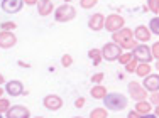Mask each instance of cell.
Instances as JSON below:
<instances>
[{
    "label": "cell",
    "mask_w": 159,
    "mask_h": 118,
    "mask_svg": "<svg viewBox=\"0 0 159 118\" xmlns=\"http://www.w3.org/2000/svg\"><path fill=\"white\" fill-rule=\"evenodd\" d=\"M75 106H76V108H83V106H85V98H78V100L75 101Z\"/></svg>",
    "instance_id": "d6a6232c"
},
{
    "label": "cell",
    "mask_w": 159,
    "mask_h": 118,
    "mask_svg": "<svg viewBox=\"0 0 159 118\" xmlns=\"http://www.w3.org/2000/svg\"><path fill=\"white\" fill-rule=\"evenodd\" d=\"M3 91H5V90H3V88H2V86H0V98H2V94H3Z\"/></svg>",
    "instance_id": "ab89813d"
},
{
    "label": "cell",
    "mask_w": 159,
    "mask_h": 118,
    "mask_svg": "<svg viewBox=\"0 0 159 118\" xmlns=\"http://www.w3.org/2000/svg\"><path fill=\"white\" fill-rule=\"evenodd\" d=\"M10 108V101L5 98H0V113H7Z\"/></svg>",
    "instance_id": "4316f807"
},
{
    "label": "cell",
    "mask_w": 159,
    "mask_h": 118,
    "mask_svg": "<svg viewBox=\"0 0 159 118\" xmlns=\"http://www.w3.org/2000/svg\"><path fill=\"white\" fill-rule=\"evenodd\" d=\"M151 52H152V58L154 59H159V41L151 46Z\"/></svg>",
    "instance_id": "4dcf8cb0"
},
{
    "label": "cell",
    "mask_w": 159,
    "mask_h": 118,
    "mask_svg": "<svg viewBox=\"0 0 159 118\" xmlns=\"http://www.w3.org/2000/svg\"><path fill=\"white\" fill-rule=\"evenodd\" d=\"M71 64H73V58H71L70 54H63V58H61V66H63V68H70Z\"/></svg>",
    "instance_id": "83f0119b"
},
{
    "label": "cell",
    "mask_w": 159,
    "mask_h": 118,
    "mask_svg": "<svg viewBox=\"0 0 159 118\" xmlns=\"http://www.w3.org/2000/svg\"><path fill=\"white\" fill-rule=\"evenodd\" d=\"M90 118H108V110L107 108H93L90 111Z\"/></svg>",
    "instance_id": "44dd1931"
},
{
    "label": "cell",
    "mask_w": 159,
    "mask_h": 118,
    "mask_svg": "<svg viewBox=\"0 0 159 118\" xmlns=\"http://www.w3.org/2000/svg\"><path fill=\"white\" fill-rule=\"evenodd\" d=\"M156 71L159 73V59H156Z\"/></svg>",
    "instance_id": "f35d334b"
},
{
    "label": "cell",
    "mask_w": 159,
    "mask_h": 118,
    "mask_svg": "<svg viewBox=\"0 0 159 118\" xmlns=\"http://www.w3.org/2000/svg\"><path fill=\"white\" fill-rule=\"evenodd\" d=\"M43 105L49 111H58V110L63 108V98L58 96V94H48V96H44Z\"/></svg>",
    "instance_id": "ba28073f"
},
{
    "label": "cell",
    "mask_w": 159,
    "mask_h": 118,
    "mask_svg": "<svg viewBox=\"0 0 159 118\" xmlns=\"http://www.w3.org/2000/svg\"><path fill=\"white\" fill-rule=\"evenodd\" d=\"M73 118H83V116H73Z\"/></svg>",
    "instance_id": "60d3db41"
},
{
    "label": "cell",
    "mask_w": 159,
    "mask_h": 118,
    "mask_svg": "<svg viewBox=\"0 0 159 118\" xmlns=\"http://www.w3.org/2000/svg\"><path fill=\"white\" fill-rule=\"evenodd\" d=\"M37 12H39L41 17H48L49 14L54 12V3L49 2V0H39V3H37Z\"/></svg>",
    "instance_id": "2e32d148"
},
{
    "label": "cell",
    "mask_w": 159,
    "mask_h": 118,
    "mask_svg": "<svg viewBox=\"0 0 159 118\" xmlns=\"http://www.w3.org/2000/svg\"><path fill=\"white\" fill-rule=\"evenodd\" d=\"M137 66H139V61L132 59L130 63H127V64H125V71H127V73H135V69H137Z\"/></svg>",
    "instance_id": "484cf974"
},
{
    "label": "cell",
    "mask_w": 159,
    "mask_h": 118,
    "mask_svg": "<svg viewBox=\"0 0 159 118\" xmlns=\"http://www.w3.org/2000/svg\"><path fill=\"white\" fill-rule=\"evenodd\" d=\"M132 54H134V59L139 61V63H149L152 61V52H151V47L146 44H137L135 46V49L132 51Z\"/></svg>",
    "instance_id": "52a82bcc"
},
{
    "label": "cell",
    "mask_w": 159,
    "mask_h": 118,
    "mask_svg": "<svg viewBox=\"0 0 159 118\" xmlns=\"http://www.w3.org/2000/svg\"><path fill=\"white\" fill-rule=\"evenodd\" d=\"M22 5H25L24 0H2L0 7L5 14H17L22 10Z\"/></svg>",
    "instance_id": "9c48e42d"
},
{
    "label": "cell",
    "mask_w": 159,
    "mask_h": 118,
    "mask_svg": "<svg viewBox=\"0 0 159 118\" xmlns=\"http://www.w3.org/2000/svg\"><path fill=\"white\" fill-rule=\"evenodd\" d=\"M17 42V37L12 30H0V47L2 49H10Z\"/></svg>",
    "instance_id": "30bf717a"
},
{
    "label": "cell",
    "mask_w": 159,
    "mask_h": 118,
    "mask_svg": "<svg viewBox=\"0 0 159 118\" xmlns=\"http://www.w3.org/2000/svg\"><path fill=\"white\" fill-rule=\"evenodd\" d=\"M88 58L93 61V64H95V66H98V64L102 63V49H90L88 51Z\"/></svg>",
    "instance_id": "ffe728a7"
},
{
    "label": "cell",
    "mask_w": 159,
    "mask_h": 118,
    "mask_svg": "<svg viewBox=\"0 0 159 118\" xmlns=\"http://www.w3.org/2000/svg\"><path fill=\"white\" fill-rule=\"evenodd\" d=\"M127 103H129V100H127L125 94L117 93V91L115 93H108L107 96L103 98V105L108 111H122L127 106Z\"/></svg>",
    "instance_id": "7a4b0ae2"
},
{
    "label": "cell",
    "mask_w": 159,
    "mask_h": 118,
    "mask_svg": "<svg viewBox=\"0 0 159 118\" xmlns=\"http://www.w3.org/2000/svg\"><path fill=\"white\" fill-rule=\"evenodd\" d=\"M25 5H37L39 3V0H24Z\"/></svg>",
    "instance_id": "e575fe53"
},
{
    "label": "cell",
    "mask_w": 159,
    "mask_h": 118,
    "mask_svg": "<svg viewBox=\"0 0 159 118\" xmlns=\"http://www.w3.org/2000/svg\"><path fill=\"white\" fill-rule=\"evenodd\" d=\"M127 90H129V94H130L132 100L135 101H142V100H147V90L144 88V86L141 85V83L137 81H130L127 85Z\"/></svg>",
    "instance_id": "8992f818"
},
{
    "label": "cell",
    "mask_w": 159,
    "mask_h": 118,
    "mask_svg": "<svg viewBox=\"0 0 159 118\" xmlns=\"http://www.w3.org/2000/svg\"><path fill=\"white\" fill-rule=\"evenodd\" d=\"M54 19L56 22H70L76 19V9L70 3H63L58 9H54Z\"/></svg>",
    "instance_id": "3957f363"
},
{
    "label": "cell",
    "mask_w": 159,
    "mask_h": 118,
    "mask_svg": "<svg viewBox=\"0 0 159 118\" xmlns=\"http://www.w3.org/2000/svg\"><path fill=\"white\" fill-rule=\"evenodd\" d=\"M2 29L3 30H14V29H16V24H14V22H3Z\"/></svg>",
    "instance_id": "1f68e13d"
},
{
    "label": "cell",
    "mask_w": 159,
    "mask_h": 118,
    "mask_svg": "<svg viewBox=\"0 0 159 118\" xmlns=\"http://www.w3.org/2000/svg\"><path fill=\"white\" fill-rule=\"evenodd\" d=\"M5 83V78H3V74H0V85H3Z\"/></svg>",
    "instance_id": "8d00e7d4"
},
{
    "label": "cell",
    "mask_w": 159,
    "mask_h": 118,
    "mask_svg": "<svg viewBox=\"0 0 159 118\" xmlns=\"http://www.w3.org/2000/svg\"><path fill=\"white\" fill-rule=\"evenodd\" d=\"M151 36H152V32H151L149 27H146V25H137V27L134 29V39L137 41L139 44L149 42Z\"/></svg>",
    "instance_id": "4fadbf2b"
},
{
    "label": "cell",
    "mask_w": 159,
    "mask_h": 118,
    "mask_svg": "<svg viewBox=\"0 0 159 118\" xmlns=\"http://www.w3.org/2000/svg\"><path fill=\"white\" fill-rule=\"evenodd\" d=\"M0 118H2V115H0Z\"/></svg>",
    "instance_id": "7bdbcfd3"
},
{
    "label": "cell",
    "mask_w": 159,
    "mask_h": 118,
    "mask_svg": "<svg viewBox=\"0 0 159 118\" xmlns=\"http://www.w3.org/2000/svg\"><path fill=\"white\" fill-rule=\"evenodd\" d=\"M36 118H43V116H36Z\"/></svg>",
    "instance_id": "b9f144b4"
},
{
    "label": "cell",
    "mask_w": 159,
    "mask_h": 118,
    "mask_svg": "<svg viewBox=\"0 0 159 118\" xmlns=\"http://www.w3.org/2000/svg\"><path fill=\"white\" fill-rule=\"evenodd\" d=\"M107 94H108L107 88H105L103 85H95L92 90H90V96H92L93 100H103Z\"/></svg>",
    "instance_id": "e0dca14e"
},
{
    "label": "cell",
    "mask_w": 159,
    "mask_h": 118,
    "mask_svg": "<svg viewBox=\"0 0 159 118\" xmlns=\"http://www.w3.org/2000/svg\"><path fill=\"white\" fill-rule=\"evenodd\" d=\"M112 41L115 44H119L122 49H127V51H134L135 46L139 42L134 39V30L129 29V27H124L120 30H117V32L112 34Z\"/></svg>",
    "instance_id": "6da1fadb"
},
{
    "label": "cell",
    "mask_w": 159,
    "mask_h": 118,
    "mask_svg": "<svg viewBox=\"0 0 159 118\" xmlns=\"http://www.w3.org/2000/svg\"><path fill=\"white\" fill-rule=\"evenodd\" d=\"M132 59H134V54H132V52L129 51V52H122V54H120V58L117 59V61H119V63L122 64V66H125V64H127V63H130Z\"/></svg>",
    "instance_id": "603a6c76"
},
{
    "label": "cell",
    "mask_w": 159,
    "mask_h": 118,
    "mask_svg": "<svg viewBox=\"0 0 159 118\" xmlns=\"http://www.w3.org/2000/svg\"><path fill=\"white\" fill-rule=\"evenodd\" d=\"M120 54H122V47H120L119 44H115L113 41L103 44V47H102V58H103L105 61H108V63L117 61L120 58Z\"/></svg>",
    "instance_id": "277c9868"
},
{
    "label": "cell",
    "mask_w": 159,
    "mask_h": 118,
    "mask_svg": "<svg viewBox=\"0 0 159 118\" xmlns=\"http://www.w3.org/2000/svg\"><path fill=\"white\" fill-rule=\"evenodd\" d=\"M97 3H98V0H80V7L85 10H90L93 7H97Z\"/></svg>",
    "instance_id": "cb8c5ba5"
},
{
    "label": "cell",
    "mask_w": 159,
    "mask_h": 118,
    "mask_svg": "<svg viewBox=\"0 0 159 118\" xmlns=\"http://www.w3.org/2000/svg\"><path fill=\"white\" fill-rule=\"evenodd\" d=\"M7 118H31V111L27 106L22 105H14L7 111Z\"/></svg>",
    "instance_id": "8fae6325"
},
{
    "label": "cell",
    "mask_w": 159,
    "mask_h": 118,
    "mask_svg": "<svg viewBox=\"0 0 159 118\" xmlns=\"http://www.w3.org/2000/svg\"><path fill=\"white\" fill-rule=\"evenodd\" d=\"M139 118H159V116H156L154 113H147V115H141Z\"/></svg>",
    "instance_id": "d590c367"
},
{
    "label": "cell",
    "mask_w": 159,
    "mask_h": 118,
    "mask_svg": "<svg viewBox=\"0 0 159 118\" xmlns=\"http://www.w3.org/2000/svg\"><path fill=\"white\" fill-rule=\"evenodd\" d=\"M103 78H105V74H103V73H97V74H93V76H92V83H93V85H102Z\"/></svg>",
    "instance_id": "f1b7e54d"
},
{
    "label": "cell",
    "mask_w": 159,
    "mask_h": 118,
    "mask_svg": "<svg viewBox=\"0 0 159 118\" xmlns=\"http://www.w3.org/2000/svg\"><path fill=\"white\" fill-rule=\"evenodd\" d=\"M151 64L149 63H139V66H137V69H135V74L139 76V78H146V76H149L151 74Z\"/></svg>",
    "instance_id": "d6986e66"
},
{
    "label": "cell",
    "mask_w": 159,
    "mask_h": 118,
    "mask_svg": "<svg viewBox=\"0 0 159 118\" xmlns=\"http://www.w3.org/2000/svg\"><path fill=\"white\" fill-rule=\"evenodd\" d=\"M5 91L9 93V96H20L24 93V85L22 81H17V79H12L5 85Z\"/></svg>",
    "instance_id": "9a60e30c"
},
{
    "label": "cell",
    "mask_w": 159,
    "mask_h": 118,
    "mask_svg": "<svg viewBox=\"0 0 159 118\" xmlns=\"http://www.w3.org/2000/svg\"><path fill=\"white\" fill-rule=\"evenodd\" d=\"M125 27V19L122 17V15L119 14H110L105 17V29L108 30V32H117V30L124 29Z\"/></svg>",
    "instance_id": "5b68a950"
},
{
    "label": "cell",
    "mask_w": 159,
    "mask_h": 118,
    "mask_svg": "<svg viewBox=\"0 0 159 118\" xmlns=\"http://www.w3.org/2000/svg\"><path fill=\"white\" fill-rule=\"evenodd\" d=\"M149 30L152 34H156V36H159V15H156L154 19H151L149 22Z\"/></svg>",
    "instance_id": "7402d4cb"
},
{
    "label": "cell",
    "mask_w": 159,
    "mask_h": 118,
    "mask_svg": "<svg viewBox=\"0 0 159 118\" xmlns=\"http://www.w3.org/2000/svg\"><path fill=\"white\" fill-rule=\"evenodd\" d=\"M139 116H141V115H139V113L135 111V110H132V111H129V113H127V118H139Z\"/></svg>",
    "instance_id": "836d02e7"
},
{
    "label": "cell",
    "mask_w": 159,
    "mask_h": 118,
    "mask_svg": "<svg viewBox=\"0 0 159 118\" xmlns=\"http://www.w3.org/2000/svg\"><path fill=\"white\" fill-rule=\"evenodd\" d=\"M147 100L151 101V105L157 106V105H159V91H156V93H151V96L147 98Z\"/></svg>",
    "instance_id": "f546056e"
},
{
    "label": "cell",
    "mask_w": 159,
    "mask_h": 118,
    "mask_svg": "<svg viewBox=\"0 0 159 118\" xmlns=\"http://www.w3.org/2000/svg\"><path fill=\"white\" fill-rule=\"evenodd\" d=\"M142 86L147 91H151V93H156V91H159V73L157 74L151 73L149 76H146V78H144Z\"/></svg>",
    "instance_id": "5bb4252c"
},
{
    "label": "cell",
    "mask_w": 159,
    "mask_h": 118,
    "mask_svg": "<svg viewBox=\"0 0 159 118\" xmlns=\"http://www.w3.org/2000/svg\"><path fill=\"white\" fill-rule=\"evenodd\" d=\"M88 27L92 30H95V32L105 29V15L100 14V12L92 14V15H90V19H88Z\"/></svg>",
    "instance_id": "7c38bea8"
},
{
    "label": "cell",
    "mask_w": 159,
    "mask_h": 118,
    "mask_svg": "<svg viewBox=\"0 0 159 118\" xmlns=\"http://www.w3.org/2000/svg\"><path fill=\"white\" fill-rule=\"evenodd\" d=\"M134 110L139 113V115H147V113H151V110H152V105H151L149 100L135 101V108Z\"/></svg>",
    "instance_id": "ac0fdd59"
},
{
    "label": "cell",
    "mask_w": 159,
    "mask_h": 118,
    "mask_svg": "<svg viewBox=\"0 0 159 118\" xmlns=\"http://www.w3.org/2000/svg\"><path fill=\"white\" fill-rule=\"evenodd\" d=\"M147 9L154 15H159V0H147Z\"/></svg>",
    "instance_id": "d4e9b609"
},
{
    "label": "cell",
    "mask_w": 159,
    "mask_h": 118,
    "mask_svg": "<svg viewBox=\"0 0 159 118\" xmlns=\"http://www.w3.org/2000/svg\"><path fill=\"white\" fill-rule=\"evenodd\" d=\"M154 115H156V116H159V105L156 106V110H154Z\"/></svg>",
    "instance_id": "74e56055"
}]
</instances>
